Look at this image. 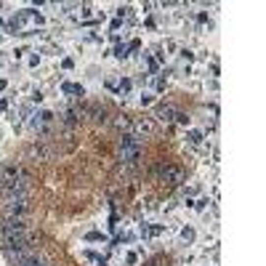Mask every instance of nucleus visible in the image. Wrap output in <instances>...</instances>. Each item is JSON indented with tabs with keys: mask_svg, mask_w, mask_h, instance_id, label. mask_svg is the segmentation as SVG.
<instances>
[{
	"mask_svg": "<svg viewBox=\"0 0 266 266\" xmlns=\"http://www.w3.org/2000/svg\"><path fill=\"white\" fill-rule=\"evenodd\" d=\"M141 152H144L141 139H136V136H131V133H122V139H120V163L136 165L141 160Z\"/></svg>",
	"mask_w": 266,
	"mask_h": 266,
	"instance_id": "1",
	"label": "nucleus"
},
{
	"mask_svg": "<svg viewBox=\"0 0 266 266\" xmlns=\"http://www.w3.org/2000/svg\"><path fill=\"white\" fill-rule=\"evenodd\" d=\"M30 210H32V207L27 203V194H19V197L5 200V207H3L5 218H24V221H27Z\"/></svg>",
	"mask_w": 266,
	"mask_h": 266,
	"instance_id": "2",
	"label": "nucleus"
},
{
	"mask_svg": "<svg viewBox=\"0 0 266 266\" xmlns=\"http://www.w3.org/2000/svg\"><path fill=\"white\" fill-rule=\"evenodd\" d=\"M157 176H160V181H165V184H181V181H184V171H181L178 165H160Z\"/></svg>",
	"mask_w": 266,
	"mask_h": 266,
	"instance_id": "3",
	"label": "nucleus"
},
{
	"mask_svg": "<svg viewBox=\"0 0 266 266\" xmlns=\"http://www.w3.org/2000/svg\"><path fill=\"white\" fill-rule=\"evenodd\" d=\"M171 115H176V109H173V107H168V104H160V107L154 109V118H157L160 122H171V120H173Z\"/></svg>",
	"mask_w": 266,
	"mask_h": 266,
	"instance_id": "4",
	"label": "nucleus"
},
{
	"mask_svg": "<svg viewBox=\"0 0 266 266\" xmlns=\"http://www.w3.org/2000/svg\"><path fill=\"white\" fill-rule=\"evenodd\" d=\"M133 131L141 133V136H152L154 133V122L152 120H139V122H133Z\"/></svg>",
	"mask_w": 266,
	"mask_h": 266,
	"instance_id": "5",
	"label": "nucleus"
},
{
	"mask_svg": "<svg viewBox=\"0 0 266 266\" xmlns=\"http://www.w3.org/2000/svg\"><path fill=\"white\" fill-rule=\"evenodd\" d=\"M61 90H64V93H77V96L86 93V90H83V86H72V83H64Z\"/></svg>",
	"mask_w": 266,
	"mask_h": 266,
	"instance_id": "6",
	"label": "nucleus"
},
{
	"mask_svg": "<svg viewBox=\"0 0 266 266\" xmlns=\"http://www.w3.org/2000/svg\"><path fill=\"white\" fill-rule=\"evenodd\" d=\"M19 266H45V264L37 261V258H30L27 256V258H22V261H19Z\"/></svg>",
	"mask_w": 266,
	"mask_h": 266,
	"instance_id": "7",
	"label": "nucleus"
},
{
	"mask_svg": "<svg viewBox=\"0 0 266 266\" xmlns=\"http://www.w3.org/2000/svg\"><path fill=\"white\" fill-rule=\"evenodd\" d=\"M189 141H192V144H200V141H203V133H200V131H192V133H189Z\"/></svg>",
	"mask_w": 266,
	"mask_h": 266,
	"instance_id": "8",
	"label": "nucleus"
},
{
	"mask_svg": "<svg viewBox=\"0 0 266 266\" xmlns=\"http://www.w3.org/2000/svg\"><path fill=\"white\" fill-rule=\"evenodd\" d=\"M181 237H184V239H192L194 232H192V229H184V232H181Z\"/></svg>",
	"mask_w": 266,
	"mask_h": 266,
	"instance_id": "9",
	"label": "nucleus"
},
{
	"mask_svg": "<svg viewBox=\"0 0 266 266\" xmlns=\"http://www.w3.org/2000/svg\"><path fill=\"white\" fill-rule=\"evenodd\" d=\"M176 120H178V122H189V118H186L184 112H176Z\"/></svg>",
	"mask_w": 266,
	"mask_h": 266,
	"instance_id": "10",
	"label": "nucleus"
},
{
	"mask_svg": "<svg viewBox=\"0 0 266 266\" xmlns=\"http://www.w3.org/2000/svg\"><path fill=\"white\" fill-rule=\"evenodd\" d=\"M120 90L125 93V90H131V80H122V86H120Z\"/></svg>",
	"mask_w": 266,
	"mask_h": 266,
	"instance_id": "11",
	"label": "nucleus"
},
{
	"mask_svg": "<svg viewBox=\"0 0 266 266\" xmlns=\"http://www.w3.org/2000/svg\"><path fill=\"white\" fill-rule=\"evenodd\" d=\"M96 266H107V261H104V258H101V261H96Z\"/></svg>",
	"mask_w": 266,
	"mask_h": 266,
	"instance_id": "12",
	"label": "nucleus"
}]
</instances>
